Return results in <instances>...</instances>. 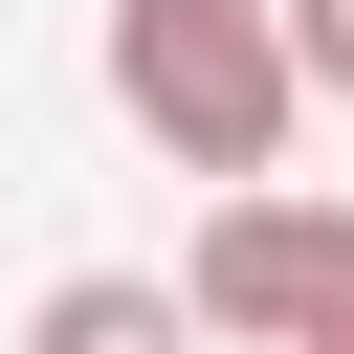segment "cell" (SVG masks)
<instances>
[{
  "label": "cell",
  "instance_id": "obj_1",
  "mask_svg": "<svg viewBox=\"0 0 354 354\" xmlns=\"http://www.w3.org/2000/svg\"><path fill=\"white\" fill-rule=\"evenodd\" d=\"M111 111L177 155V177H288V44H266V0H111Z\"/></svg>",
  "mask_w": 354,
  "mask_h": 354
},
{
  "label": "cell",
  "instance_id": "obj_2",
  "mask_svg": "<svg viewBox=\"0 0 354 354\" xmlns=\"http://www.w3.org/2000/svg\"><path fill=\"white\" fill-rule=\"evenodd\" d=\"M332 310H354V199H310V177L199 199V266H177V332L199 354H310Z\"/></svg>",
  "mask_w": 354,
  "mask_h": 354
},
{
  "label": "cell",
  "instance_id": "obj_3",
  "mask_svg": "<svg viewBox=\"0 0 354 354\" xmlns=\"http://www.w3.org/2000/svg\"><path fill=\"white\" fill-rule=\"evenodd\" d=\"M22 354H199V332H177V288H155V266H66V288L22 310Z\"/></svg>",
  "mask_w": 354,
  "mask_h": 354
},
{
  "label": "cell",
  "instance_id": "obj_4",
  "mask_svg": "<svg viewBox=\"0 0 354 354\" xmlns=\"http://www.w3.org/2000/svg\"><path fill=\"white\" fill-rule=\"evenodd\" d=\"M266 44H288V111H354V0H266Z\"/></svg>",
  "mask_w": 354,
  "mask_h": 354
},
{
  "label": "cell",
  "instance_id": "obj_5",
  "mask_svg": "<svg viewBox=\"0 0 354 354\" xmlns=\"http://www.w3.org/2000/svg\"><path fill=\"white\" fill-rule=\"evenodd\" d=\"M310 354H354V310H332V332H310Z\"/></svg>",
  "mask_w": 354,
  "mask_h": 354
}]
</instances>
